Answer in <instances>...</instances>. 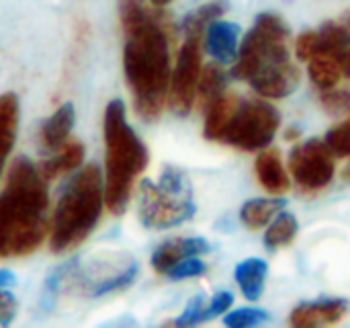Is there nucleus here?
Returning a JSON list of instances; mask_svg holds the SVG:
<instances>
[{
    "label": "nucleus",
    "mask_w": 350,
    "mask_h": 328,
    "mask_svg": "<svg viewBox=\"0 0 350 328\" xmlns=\"http://www.w3.org/2000/svg\"><path fill=\"white\" fill-rule=\"evenodd\" d=\"M269 273V265L262 259H246L236 267V281L246 300L256 302L265 292V279Z\"/></svg>",
    "instance_id": "nucleus-19"
},
{
    "label": "nucleus",
    "mask_w": 350,
    "mask_h": 328,
    "mask_svg": "<svg viewBox=\"0 0 350 328\" xmlns=\"http://www.w3.org/2000/svg\"><path fill=\"white\" fill-rule=\"evenodd\" d=\"M16 283V277L8 269H0V288H12Z\"/></svg>",
    "instance_id": "nucleus-35"
},
{
    "label": "nucleus",
    "mask_w": 350,
    "mask_h": 328,
    "mask_svg": "<svg viewBox=\"0 0 350 328\" xmlns=\"http://www.w3.org/2000/svg\"><path fill=\"white\" fill-rule=\"evenodd\" d=\"M154 6H166V4H170L172 0H150Z\"/></svg>",
    "instance_id": "nucleus-38"
},
{
    "label": "nucleus",
    "mask_w": 350,
    "mask_h": 328,
    "mask_svg": "<svg viewBox=\"0 0 350 328\" xmlns=\"http://www.w3.org/2000/svg\"><path fill=\"white\" fill-rule=\"evenodd\" d=\"M137 214L146 228H172L195 216V203L191 191H172L160 183L154 185L152 181H142Z\"/></svg>",
    "instance_id": "nucleus-7"
},
{
    "label": "nucleus",
    "mask_w": 350,
    "mask_h": 328,
    "mask_svg": "<svg viewBox=\"0 0 350 328\" xmlns=\"http://www.w3.org/2000/svg\"><path fill=\"white\" fill-rule=\"evenodd\" d=\"M240 103H238V97L230 94V92H221L217 99H213L205 109H207V115H205V138L209 140H221L234 113L238 111Z\"/></svg>",
    "instance_id": "nucleus-17"
},
{
    "label": "nucleus",
    "mask_w": 350,
    "mask_h": 328,
    "mask_svg": "<svg viewBox=\"0 0 350 328\" xmlns=\"http://www.w3.org/2000/svg\"><path fill=\"white\" fill-rule=\"evenodd\" d=\"M287 62H291L289 27L273 12L258 14L254 27L238 49L234 76L240 80H250L256 74Z\"/></svg>",
    "instance_id": "nucleus-5"
},
{
    "label": "nucleus",
    "mask_w": 350,
    "mask_h": 328,
    "mask_svg": "<svg viewBox=\"0 0 350 328\" xmlns=\"http://www.w3.org/2000/svg\"><path fill=\"white\" fill-rule=\"evenodd\" d=\"M299 80H301L299 68L293 62H287L256 74L248 82L265 99H285L297 88Z\"/></svg>",
    "instance_id": "nucleus-10"
},
{
    "label": "nucleus",
    "mask_w": 350,
    "mask_h": 328,
    "mask_svg": "<svg viewBox=\"0 0 350 328\" xmlns=\"http://www.w3.org/2000/svg\"><path fill=\"white\" fill-rule=\"evenodd\" d=\"M16 316V300L8 288H0V325L8 327Z\"/></svg>",
    "instance_id": "nucleus-34"
},
{
    "label": "nucleus",
    "mask_w": 350,
    "mask_h": 328,
    "mask_svg": "<svg viewBox=\"0 0 350 328\" xmlns=\"http://www.w3.org/2000/svg\"><path fill=\"white\" fill-rule=\"evenodd\" d=\"M349 306L345 300H320V302H306L299 304L291 312V327L314 328L336 325L345 318Z\"/></svg>",
    "instance_id": "nucleus-11"
},
{
    "label": "nucleus",
    "mask_w": 350,
    "mask_h": 328,
    "mask_svg": "<svg viewBox=\"0 0 350 328\" xmlns=\"http://www.w3.org/2000/svg\"><path fill=\"white\" fill-rule=\"evenodd\" d=\"M267 320H269V314L260 308H238L224 318V325L230 328H248L262 325Z\"/></svg>",
    "instance_id": "nucleus-27"
},
{
    "label": "nucleus",
    "mask_w": 350,
    "mask_h": 328,
    "mask_svg": "<svg viewBox=\"0 0 350 328\" xmlns=\"http://www.w3.org/2000/svg\"><path fill=\"white\" fill-rule=\"evenodd\" d=\"M279 123L281 119L275 107L265 101H248L234 113L221 142L244 152L265 150L273 142Z\"/></svg>",
    "instance_id": "nucleus-6"
},
{
    "label": "nucleus",
    "mask_w": 350,
    "mask_h": 328,
    "mask_svg": "<svg viewBox=\"0 0 350 328\" xmlns=\"http://www.w3.org/2000/svg\"><path fill=\"white\" fill-rule=\"evenodd\" d=\"M226 12V2H209L201 8H197L195 12H191L185 18V31L187 35H203V31L207 29V25H211L213 21H217L221 14Z\"/></svg>",
    "instance_id": "nucleus-25"
},
{
    "label": "nucleus",
    "mask_w": 350,
    "mask_h": 328,
    "mask_svg": "<svg viewBox=\"0 0 350 328\" xmlns=\"http://www.w3.org/2000/svg\"><path fill=\"white\" fill-rule=\"evenodd\" d=\"M350 51V31L347 25L338 23H326L318 31V53H328L336 58L340 64Z\"/></svg>",
    "instance_id": "nucleus-21"
},
{
    "label": "nucleus",
    "mask_w": 350,
    "mask_h": 328,
    "mask_svg": "<svg viewBox=\"0 0 350 328\" xmlns=\"http://www.w3.org/2000/svg\"><path fill=\"white\" fill-rule=\"evenodd\" d=\"M74 121H76V109L72 103H64L55 109V113L41 125V134H39V140H41V146L45 150H59L72 127H74Z\"/></svg>",
    "instance_id": "nucleus-15"
},
{
    "label": "nucleus",
    "mask_w": 350,
    "mask_h": 328,
    "mask_svg": "<svg viewBox=\"0 0 350 328\" xmlns=\"http://www.w3.org/2000/svg\"><path fill=\"white\" fill-rule=\"evenodd\" d=\"M342 76V64L328 55V53H316L310 60V78L320 90H332L340 82Z\"/></svg>",
    "instance_id": "nucleus-22"
},
{
    "label": "nucleus",
    "mask_w": 350,
    "mask_h": 328,
    "mask_svg": "<svg viewBox=\"0 0 350 328\" xmlns=\"http://www.w3.org/2000/svg\"><path fill=\"white\" fill-rule=\"evenodd\" d=\"M105 205L121 216L131 199L135 179L148 166V150L127 123L125 105L113 99L105 109Z\"/></svg>",
    "instance_id": "nucleus-3"
},
{
    "label": "nucleus",
    "mask_w": 350,
    "mask_h": 328,
    "mask_svg": "<svg viewBox=\"0 0 350 328\" xmlns=\"http://www.w3.org/2000/svg\"><path fill=\"white\" fill-rule=\"evenodd\" d=\"M285 207V201L281 197H269V199H252L246 201L240 210V220L244 222V226H248L250 230H260L265 226H269V222H273Z\"/></svg>",
    "instance_id": "nucleus-20"
},
{
    "label": "nucleus",
    "mask_w": 350,
    "mask_h": 328,
    "mask_svg": "<svg viewBox=\"0 0 350 328\" xmlns=\"http://www.w3.org/2000/svg\"><path fill=\"white\" fill-rule=\"evenodd\" d=\"M297 220L295 216L287 214V212H281L273 224L269 226V230L265 232V244L269 251H277V249H283L287 244L293 242V238L297 236Z\"/></svg>",
    "instance_id": "nucleus-23"
},
{
    "label": "nucleus",
    "mask_w": 350,
    "mask_h": 328,
    "mask_svg": "<svg viewBox=\"0 0 350 328\" xmlns=\"http://www.w3.org/2000/svg\"><path fill=\"white\" fill-rule=\"evenodd\" d=\"M201 35H187V41L183 43L176 60V68L170 78V90L168 101L170 109L176 115H187L193 109V103L197 99V86L201 78Z\"/></svg>",
    "instance_id": "nucleus-9"
},
{
    "label": "nucleus",
    "mask_w": 350,
    "mask_h": 328,
    "mask_svg": "<svg viewBox=\"0 0 350 328\" xmlns=\"http://www.w3.org/2000/svg\"><path fill=\"white\" fill-rule=\"evenodd\" d=\"M326 144L330 146V150L336 154V156H350V119L334 125L330 131H328V138H326Z\"/></svg>",
    "instance_id": "nucleus-28"
},
{
    "label": "nucleus",
    "mask_w": 350,
    "mask_h": 328,
    "mask_svg": "<svg viewBox=\"0 0 350 328\" xmlns=\"http://www.w3.org/2000/svg\"><path fill=\"white\" fill-rule=\"evenodd\" d=\"M295 53L299 60H312L318 53V33L316 31H304L295 41Z\"/></svg>",
    "instance_id": "nucleus-32"
},
{
    "label": "nucleus",
    "mask_w": 350,
    "mask_h": 328,
    "mask_svg": "<svg viewBox=\"0 0 350 328\" xmlns=\"http://www.w3.org/2000/svg\"><path fill=\"white\" fill-rule=\"evenodd\" d=\"M256 179L265 191L271 195H285L289 191V177L285 173L281 154L273 148H265L254 164Z\"/></svg>",
    "instance_id": "nucleus-14"
},
{
    "label": "nucleus",
    "mask_w": 350,
    "mask_h": 328,
    "mask_svg": "<svg viewBox=\"0 0 350 328\" xmlns=\"http://www.w3.org/2000/svg\"><path fill=\"white\" fill-rule=\"evenodd\" d=\"M238 37H240L238 25L217 18L205 29V49L219 64L234 62L238 58Z\"/></svg>",
    "instance_id": "nucleus-13"
},
{
    "label": "nucleus",
    "mask_w": 350,
    "mask_h": 328,
    "mask_svg": "<svg viewBox=\"0 0 350 328\" xmlns=\"http://www.w3.org/2000/svg\"><path fill=\"white\" fill-rule=\"evenodd\" d=\"M226 88V72L219 64H209L205 66V70H201V78H199V86H197V94L201 99V103L207 107L213 99H217Z\"/></svg>",
    "instance_id": "nucleus-24"
},
{
    "label": "nucleus",
    "mask_w": 350,
    "mask_h": 328,
    "mask_svg": "<svg viewBox=\"0 0 350 328\" xmlns=\"http://www.w3.org/2000/svg\"><path fill=\"white\" fill-rule=\"evenodd\" d=\"M84 160V144L80 142H70V144H64L55 156H51L49 160H45L43 164H39V171L43 175V179L47 183L76 171Z\"/></svg>",
    "instance_id": "nucleus-18"
},
{
    "label": "nucleus",
    "mask_w": 350,
    "mask_h": 328,
    "mask_svg": "<svg viewBox=\"0 0 350 328\" xmlns=\"http://www.w3.org/2000/svg\"><path fill=\"white\" fill-rule=\"evenodd\" d=\"M135 275H137V267L131 263V265L125 267L123 271H119V273H115V275H111V277L100 279V281L92 288V294H94V296H105V294H111V292L125 290L127 286L133 283Z\"/></svg>",
    "instance_id": "nucleus-26"
},
{
    "label": "nucleus",
    "mask_w": 350,
    "mask_h": 328,
    "mask_svg": "<svg viewBox=\"0 0 350 328\" xmlns=\"http://www.w3.org/2000/svg\"><path fill=\"white\" fill-rule=\"evenodd\" d=\"M347 29H349V31H350V18H349V21H347Z\"/></svg>",
    "instance_id": "nucleus-40"
},
{
    "label": "nucleus",
    "mask_w": 350,
    "mask_h": 328,
    "mask_svg": "<svg viewBox=\"0 0 350 328\" xmlns=\"http://www.w3.org/2000/svg\"><path fill=\"white\" fill-rule=\"evenodd\" d=\"M342 70H345V72L350 76V51H349V55L345 58V62H342Z\"/></svg>",
    "instance_id": "nucleus-37"
},
{
    "label": "nucleus",
    "mask_w": 350,
    "mask_h": 328,
    "mask_svg": "<svg viewBox=\"0 0 350 328\" xmlns=\"http://www.w3.org/2000/svg\"><path fill=\"white\" fill-rule=\"evenodd\" d=\"M18 99L14 92H4L0 94V173L2 166L6 164L14 140H16V129H18Z\"/></svg>",
    "instance_id": "nucleus-16"
},
{
    "label": "nucleus",
    "mask_w": 350,
    "mask_h": 328,
    "mask_svg": "<svg viewBox=\"0 0 350 328\" xmlns=\"http://www.w3.org/2000/svg\"><path fill=\"white\" fill-rule=\"evenodd\" d=\"M209 253V242L203 238H174L156 249L152 255V267L156 273L166 275L176 263L189 257H199Z\"/></svg>",
    "instance_id": "nucleus-12"
},
{
    "label": "nucleus",
    "mask_w": 350,
    "mask_h": 328,
    "mask_svg": "<svg viewBox=\"0 0 350 328\" xmlns=\"http://www.w3.org/2000/svg\"><path fill=\"white\" fill-rule=\"evenodd\" d=\"M47 214V181L29 158H16L0 193V259L35 253L49 230Z\"/></svg>",
    "instance_id": "nucleus-2"
},
{
    "label": "nucleus",
    "mask_w": 350,
    "mask_h": 328,
    "mask_svg": "<svg viewBox=\"0 0 350 328\" xmlns=\"http://www.w3.org/2000/svg\"><path fill=\"white\" fill-rule=\"evenodd\" d=\"M105 203V179L96 164H86L64 189L51 226L49 247L68 253L80 247L98 224Z\"/></svg>",
    "instance_id": "nucleus-4"
},
{
    "label": "nucleus",
    "mask_w": 350,
    "mask_h": 328,
    "mask_svg": "<svg viewBox=\"0 0 350 328\" xmlns=\"http://www.w3.org/2000/svg\"><path fill=\"white\" fill-rule=\"evenodd\" d=\"M121 25L127 35L123 70L142 119H156L170 90V39L160 14H154L144 0L119 2Z\"/></svg>",
    "instance_id": "nucleus-1"
},
{
    "label": "nucleus",
    "mask_w": 350,
    "mask_h": 328,
    "mask_svg": "<svg viewBox=\"0 0 350 328\" xmlns=\"http://www.w3.org/2000/svg\"><path fill=\"white\" fill-rule=\"evenodd\" d=\"M299 136H301V134H299V131H297L295 127H291V129H289V131L285 134V138H287V140H295V138H299Z\"/></svg>",
    "instance_id": "nucleus-36"
},
{
    "label": "nucleus",
    "mask_w": 350,
    "mask_h": 328,
    "mask_svg": "<svg viewBox=\"0 0 350 328\" xmlns=\"http://www.w3.org/2000/svg\"><path fill=\"white\" fill-rule=\"evenodd\" d=\"M205 273V263L199 261L197 257H189V259H183L180 263H176L166 275L174 281L178 279H189V277H199Z\"/></svg>",
    "instance_id": "nucleus-29"
},
{
    "label": "nucleus",
    "mask_w": 350,
    "mask_h": 328,
    "mask_svg": "<svg viewBox=\"0 0 350 328\" xmlns=\"http://www.w3.org/2000/svg\"><path fill=\"white\" fill-rule=\"evenodd\" d=\"M322 103L328 111L332 113H342V111H350V90L342 88V90H326L322 97Z\"/></svg>",
    "instance_id": "nucleus-31"
},
{
    "label": "nucleus",
    "mask_w": 350,
    "mask_h": 328,
    "mask_svg": "<svg viewBox=\"0 0 350 328\" xmlns=\"http://www.w3.org/2000/svg\"><path fill=\"white\" fill-rule=\"evenodd\" d=\"M342 177H345V181H347V183H350V162L347 164V168L342 171Z\"/></svg>",
    "instance_id": "nucleus-39"
},
{
    "label": "nucleus",
    "mask_w": 350,
    "mask_h": 328,
    "mask_svg": "<svg viewBox=\"0 0 350 328\" xmlns=\"http://www.w3.org/2000/svg\"><path fill=\"white\" fill-rule=\"evenodd\" d=\"M207 304H205V298L203 296H197L189 306H187V310H185V314L174 323V325H178V327H193V325H201L203 320H201V316H203V308H205Z\"/></svg>",
    "instance_id": "nucleus-33"
},
{
    "label": "nucleus",
    "mask_w": 350,
    "mask_h": 328,
    "mask_svg": "<svg viewBox=\"0 0 350 328\" xmlns=\"http://www.w3.org/2000/svg\"><path fill=\"white\" fill-rule=\"evenodd\" d=\"M289 168L301 191L318 193L334 179V152L320 140H308L306 144L293 148Z\"/></svg>",
    "instance_id": "nucleus-8"
},
{
    "label": "nucleus",
    "mask_w": 350,
    "mask_h": 328,
    "mask_svg": "<svg viewBox=\"0 0 350 328\" xmlns=\"http://www.w3.org/2000/svg\"><path fill=\"white\" fill-rule=\"evenodd\" d=\"M232 304H234V296H232L230 292H219V294H215V296H213V300L203 308V316H201V320H203V323H207V320H211V318H215V316H219V314L228 312V310L232 308Z\"/></svg>",
    "instance_id": "nucleus-30"
}]
</instances>
